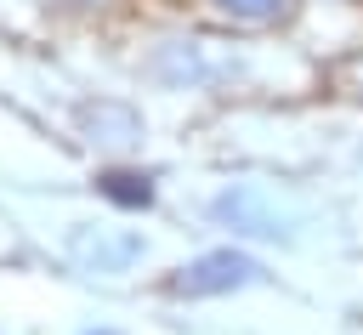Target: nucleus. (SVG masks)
<instances>
[{
	"mask_svg": "<svg viewBox=\"0 0 363 335\" xmlns=\"http://www.w3.org/2000/svg\"><path fill=\"white\" fill-rule=\"evenodd\" d=\"M261 278V261L244 256V250H204L199 261H187L176 273V295H227V290H244Z\"/></svg>",
	"mask_w": 363,
	"mask_h": 335,
	"instance_id": "1",
	"label": "nucleus"
},
{
	"mask_svg": "<svg viewBox=\"0 0 363 335\" xmlns=\"http://www.w3.org/2000/svg\"><path fill=\"white\" fill-rule=\"evenodd\" d=\"M216 6L233 11V17H244V23H278L289 11V0H216Z\"/></svg>",
	"mask_w": 363,
	"mask_h": 335,
	"instance_id": "3",
	"label": "nucleus"
},
{
	"mask_svg": "<svg viewBox=\"0 0 363 335\" xmlns=\"http://www.w3.org/2000/svg\"><path fill=\"white\" fill-rule=\"evenodd\" d=\"M102 193H108L113 204H147V199H153L147 176H130V170H108V176H102Z\"/></svg>",
	"mask_w": 363,
	"mask_h": 335,
	"instance_id": "2",
	"label": "nucleus"
},
{
	"mask_svg": "<svg viewBox=\"0 0 363 335\" xmlns=\"http://www.w3.org/2000/svg\"><path fill=\"white\" fill-rule=\"evenodd\" d=\"M96 335H113V329H96Z\"/></svg>",
	"mask_w": 363,
	"mask_h": 335,
	"instance_id": "4",
	"label": "nucleus"
}]
</instances>
